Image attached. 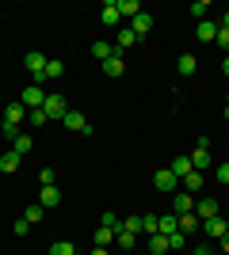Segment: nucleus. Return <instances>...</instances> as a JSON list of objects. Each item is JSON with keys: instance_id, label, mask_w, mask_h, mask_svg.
Here are the masks:
<instances>
[{"instance_id": "44", "label": "nucleus", "mask_w": 229, "mask_h": 255, "mask_svg": "<svg viewBox=\"0 0 229 255\" xmlns=\"http://www.w3.org/2000/svg\"><path fill=\"white\" fill-rule=\"evenodd\" d=\"M222 252H226V255H229V236H222Z\"/></svg>"}, {"instance_id": "7", "label": "nucleus", "mask_w": 229, "mask_h": 255, "mask_svg": "<svg viewBox=\"0 0 229 255\" xmlns=\"http://www.w3.org/2000/svg\"><path fill=\"white\" fill-rule=\"evenodd\" d=\"M203 229H207V236H214V240H222V236H229V221L226 217H210V221H203Z\"/></svg>"}, {"instance_id": "32", "label": "nucleus", "mask_w": 229, "mask_h": 255, "mask_svg": "<svg viewBox=\"0 0 229 255\" xmlns=\"http://www.w3.org/2000/svg\"><path fill=\"white\" fill-rule=\"evenodd\" d=\"M111 240H115V229H103V225H99L96 229V248H107Z\"/></svg>"}, {"instance_id": "49", "label": "nucleus", "mask_w": 229, "mask_h": 255, "mask_svg": "<svg viewBox=\"0 0 229 255\" xmlns=\"http://www.w3.org/2000/svg\"><path fill=\"white\" fill-rule=\"evenodd\" d=\"M122 255H134V252H122Z\"/></svg>"}, {"instance_id": "8", "label": "nucleus", "mask_w": 229, "mask_h": 255, "mask_svg": "<svg viewBox=\"0 0 229 255\" xmlns=\"http://www.w3.org/2000/svg\"><path fill=\"white\" fill-rule=\"evenodd\" d=\"M180 187H184L187 194H199L203 187H207V171H191V175H184V179H180Z\"/></svg>"}, {"instance_id": "5", "label": "nucleus", "mask_w": 229, "mask_h": 255, "mask_svg": "<svg viewBox=\"0 0 229 255\" xmlns=\"http://www.w3.org/2000/svg\"><path fill=\"white\" fill-rule=\"evenodd\" d=\"M61 122H65V129H73V133H84V137L92 133V126H88V118L80 115V111H73V107H69V115L61 118Z\"/></svg>"}, {"instance_id": "30", "label": "nucleus", "mask_w": 229, "mask_h": 255, "mask_svg": "<svg viewBox=\"0 0 229 255\" xmlns=\"http://www.w3.org/2000/svg\"><path fill=\"white\" fill-rule=\"evenodd\" d=\"M50 255H76V248L69 244V240H54V244H50Z\"/></svg>"}, {"instance_id": "15", "label": "nucleus", "mask_w": 229, "mask_h": 255, "mask_svg": "<svg viewBox=\"0 0 229 255\" xmlns=\"http://www.w3.org/2000/svg\"><path fill=\"white\" fill-rule=\"evenodd\" d=\"M19 164H23V156L8 149L4 156H0V175H11V171H19Z\"/></svg>"}, {"instance_id": "3", "label": "nucleus", "mask_w": 229, "mask_h": 255, "mask_svg": "<svg viewBox=\"0 0 229 255\" xmlns=\"http://www.w3.org/2000/svg\"><path fill=\"white\" fill-rule=\"evenodd\" d=\"M42 111H46V118H57V122H61V118L69 115V99L65 96H46V103H42Z\"/></svg>"}, {"instance_id": "47", "label": "nucleus", "mask_w": 229, "mask_h": 255, "mask_svg": "<svg viewBox=\"0 0 229 255\" xmlns=\"http://www.w3.org/2000/svg\"><path fill=\"white\" fill-rule=\"evenodd\" d=\"M0 129H4V115H0Z\"/></svg>"}, {"instance_id": "14", "label": "nucleus", "mask_w": 229, "mask_h": 255, "mask_svg": "<svg viewBox=\"0 0 229 255\" xmlns=\"http://www.w3.org/2000/svg\"><path fill=\"white\" fill-rule=\"evenodd\" d=\"M23 115H27V107H23V103H8V107H4V126H19Z\"/></svg>"}, {"instance_id": "16", "label": "nucleus", "mask_w": 229, "mask_h": 255, "mask_svg": "<svg viewBox=\"0 0 229 255\" xmlns=\"http://www.w3.org/2000/svg\"><path fill=\"white\" fill-rule=\"evenodd\" d=\"M130 31L138 34V38H142V34H149V31H153V15H149V11H138V15H134V23H130Z\"/></svg>"}, {"instance_id": "40", "label": "nucleus", "mask_w": 229, "mask_h": 255, "mask_svg": "<svg viewBox=\"0 0 229 255\" xmlns=\"http://www.w3.org/2000/svg\"><path fill=\"white\" fill-rule=\"evenodd\" d=\"M0 133H4V137H8V141H15V137H19V133H23V129H19V126H4V129H0Z\"/></svg>"}, {"instance_id": "42", "label": "nucleus", "mask_w": 229, "mask_h": 255, "mask_svg": "<svg viewBox=\"0 0 229 255\" xmlns=\"http://www.w3.org/2000/svg\"><path fill=\"white\" fill-rule=\"evenodd\" d=\"M11 229H15V236H27V229H31V225H27V221H23V217H19V221L11 225Z\"/></svg>"}, {"instance_id": "4", "label": "nucleus", "mask_w": 229, "mask_h": 255, "mask_svg": "<svg viewBox=\"0 0 229 255\" xmlns=\"http://www.w3.org/2000/svg\"><path fill=\"white\" fill-rule=\"evenodd\" d=\"M27 111H38V107L46 103V92H42V84H27L23 88V99H19Z\"/></svg>"}, {"instance_id": "46", "label": "nucleus", "mask_w": 229, "mask_h": 255, "mask_svg": "<svg viewBox=\"0 0 229 255\" xmlns=\"http://www.w3.org/2000/svg\"><path fill=\"white\" fill-rule=\"evenodd\" d=\"M222 73H226V76H229V53H226V61H222Z\"/></svg>"}, {"instance_id": "43", "label": "nucleus", "mask_w": 229, "mask_h": 255, "mask_svg": "<svg viewBox=\"0 0 229 255\" xmlns=\"http://www.w3.org/2000/svg\"><path fill=\"white\" fill-rule=\"evenodd\" d=\"M191 255H210V248L203 244V248H195V252H191Z\"/></svg>"}, {"instance_id": "50", "label": "nucleus", "mask_w": 229, "mask_h": 255, "mask_svg": "<svg viewBox=\"0 0 229 255\" xmlns=\"http://www.w3.org/2000/svg\"><path fill=\"white\" fill-rule=\"evenodd\" d=\"M226 103H229V99H226Z\"/></svg>"}, {"instance_id": "23", "label": "nucleus", "mask_w": 229, "mask_h": 255, "mask_svg": "<svg viewBox=\"0 0 229 255\" xmlns=\"http://www.w3.org/2000/svg\"><path fill=\"white\" fill-rule=\"evenodd\" d=\"M111 53H115V46H111V42H92V57H96V61H99V65L107 61Z\"/></svg>"}, {"instance_id": "39", "label": "nucleus", "mask_w": 229, "mask_h": 255, "mask_svg": "<svg viewBox=\"0 0 229 255\" xmlns=\"http://www.w3.org/2000/svg\"><path fill=\"white\" fill-rule=\"evenodd\" d=\"M214 175H218L222 187H229V164H218V171H214Z\"/></svg>"}, {"instance_id": "45", "label": "nucleus", "mask_w": 229, "mask_h": 255, "mask_svg": "<svg viewBox=\"0 0 229 255\" xmlns=\"http://www.w3.org/2000/svg\"><path fill=\"white\" fill-rule=\"evenodd\" d=\"M92 255H111V252H107V248H92Z\"/></svg>"}, {"instance_id": "18", "label": "nucleus", "mask_w": 229, "mask_h": 255, "mask_svg": "<svg viewBox=\"0 0 229 255\" xmlns=\"http://www.w3.org/2000/svg\"><path fill=\"white\" fill-rule=\"evenodd\" d=\"M57 202H61V191H57V187H42V191H38V206H42V210H54Z\"/></svg>"}, {"instance_id": "48", "label": "nucleus", "mask_w": 229, "mask_h": 255, "mask_svg": "<svg viewBox=\"0 0 229 255\" xmlns=\"http://www.w3.org/2000/svg\"><path fill=\"white\" fill-rule=\"evenodd\" d=\"M222 217H226V221H229V210H226V213H222Z\"/></svg>"}, {"instance_id": "17", "label": "nucleus", "mask_w": 229, "mask_h": 255, "mask_svg": "<svg viewBox=\"0 0 229 255\" xmlns=\"http://www.w3.org/2000/svg\"><path fill=\"white\" fill-rule=\"evenodd\" d=\"M130 46H138V34H134L130 27H122V31L115 34V53H122V50H130Z\"/></svg>"}, {"instance_id": "33", "label": "nucleus", "mask_w": 229, "mask_h": 255, "mask_svg": "<svg viewBox=\"0 0 229 255\" xmlns=\"http://www.w3.org/2000/svg\"><path fill=\"white\" fill-rule=\"evenodd\" d=\"M207 11H210V4H207V0H195V4H191V15H195L199 23H203V19H210Z\"/></svg>"}, {"instance_id": "27", "label": "nucleus", "mask_w": 229, "mask_h": 255, "mask_svg": "<svg viewBox=\"0 0 229 255\" xmlns=\"http://www.w3.org/2000/svg\"><path fill=\"white\" fill-rule=\"evenodd\" d=\"M31 149H34V141L27 137V133H19V137L11 141V152H19V156H27V152H31Z\"/></svg>"}, {"instance_id": "35", "label": "nucleus", "mask_w": 229, "mask_h": 255, "mask_svg": "<svg viewBox=\"0 0 229 255\" xmlns=\"http://www.w3.org/2000/svg\"><path fill=\"white\" fill-rule=\"evenodd\" d=\"M184 248H187V236L184 233H172V236H168V252H184Z\"/></svg>"}, {"instance_id": "20", "label": "nucleus", "mask_w": 229, "mask_h": 255, "mask_svg": "<svg viewBox=\"0 0 229 255\" xmlns=\"http://www.w3.org/2000/svg\"><path fill=\"white\" fill-rule=\"evenodd\" d=\"M103 73H107V76H115V80H119V76L126 73V65H122V53H111L107 61H103Z\"/></svg>"}, {"instance_id": "31", "label": "nucleus", "mask_w": 229, "mask_h": 255, "mask_svg": "<svg viewBox=\"0 0 229 255\" xmlns=\"http://www.w3.org/2000/svg\"><path fill=\"white\" fill-rule=\"evenodd\" d=\"M138 11H142V4H138V0H119V15H138Z\"/></svg>"}, {"instance_id": "6", "label": "nucleus", "mask_w": 229, "mask_h": 255, "mask_svg": "<svg viewBox=\"0 0 229 255\" xmlns=\"http://www.w3.org/2000/svg\"><path fill=\"white\" fill-rule=\"evenodd\" d=\"M191 168L195 171H207L210 168V149H207V137L195 145V152H191Z\"/></svg>"}, {"instance_id": "9", "label": "nucleus", "mask_w": 229, "mask_h": 255, "mask_svg": "<svg viewBox=\"0 0 229 255\" xmlns=\"http://www.w3.org/2000/svg\"><path fill=\"white\" fill-rule=\"evenodd\" d=\"M172 213L176 217H184V213H195V198H191V194H172Z\"/></svg>"}, {"instance_id": "24", "label": "nucleus", "mask_w": 229, "mask_h": 255, "mask_svg": "<svg viewBox=\"0 0 229 255\" xmlns=\"http://www.w3.org/2000/svg\"><path fill=\"white\" fill-rule=\"evenodd\" d=\"M164 252H168V236L153 233V236H149V255H164Z\"/></svg>"}, {"instance_id": "11", "label": "nucleus", "mask_w": 229, "mask_h": 255, "mask_svg": "<svg viewBox=\"0 0 229 255\" xmlns=\"http://www.w3.org/2000/svg\"><path fill=\"white\" fill-rule=\"evenodd\" d=\"M119 0H107V4H103V11H99V23H103V27H119Z\"/></svg>"}, {"instance_id": "21", "label": "nucleus", "mask_w": 229, "mask_h": 255, "mask_svg": "<svg viewBox=\"0 0 229 255\" xmlns=\"http://www.w3.org/2000/svg\"><path fill=\"white\" fill-rule=\"evenodd\" d=\"M168 168L176 171V179H184V175H191V171H195V168H191V156H176V164H168Z\"/></svg>"}, {"instance_id": "41", "label": "nucleus", "mask_w": 229, "mask_h": 255, "mask_svg": "<svg viewBox=\"0 0 229 255\" xmlns=\"http://www.w3.org/2000/svg\"><path fill=\"white\" fill-rule=\"evenodd\" d=\"M38 179H42V187H54V168H42V175H38Z\"/></svg>"}, {"instance_id": "38", "label": "nucleus", "mask_w": 229, "mask_h": 255, "mask_svg": "<svg viewBox=\"0 0 229 255\" xmlns=\"http://www.w3.org/2000/svg\"><path fill=\"white\" fill-rule=\"evenodd\" d=\"M142 221H145V233H142V236H153V233H157V217H153V213H145Z\"/></svg>"}, {"instance_id": "19", "label": "nucleus", "mask_w": 229, "mask_h": 255, "mask_svg": "<svg viewBox=\"0 0 229 255\" xmlns=\"http://www.w3.org/2000/svg\"><path fill=\"white\" fill-rule=\"evenodd\" d=\"M199 61H195V53H180V61H176V73L180 76H195Z\"/></svg>"}, {"instance_id": "10", "label": "nucleus", "mask_w": 229, "mask_h": 255, "mask_svg": "<svg viewBox=\"0 0 229 255\" xmlns=\"http://www.w3.org/2000/svg\"><path fill=\"white\" fill-rule=\"evenodd\" d=\"M218 202H214V198H199V202H195V217H199V221H210V217H218Z\"/></svg>"}, {"instance_id": "26", "label": "nucleus", "mask_w": 229, "mask_h": 255, "mask_svg": "<svg viewBox=\"0 0 229 255\" xmlns=\"http://www.w3.org/2000/svg\"><path fill=\"white\" fill-rule=\"evenodd\" d=\"M195 229H203V221H199V217H195V213H184V217H180V233H195Z\"/></svg>"}, {"instance_id": "25", "label": "nucleus", "mask_w": 229, "mask_h": 255, "mask_svg": "<svg viewBox=\"0 0 229 255\" xmlns=\"http://www.w3.org/2000/svg\"><path fill=\"white\" fill-rule=\"evenodd\" d=\"M122 229H126V233H134V236H142V233H145V221H142V213L126 217V221H122Z\"/></svg>"}, {"instance_id": "36", "label": "nucleus", "mask_w": 229, "mask_h": 255, "mask_svg": "<svg viewBox=\"0 0 229 255\" xmlns=\"http://www.w3.org/2000/svg\"><path fill=\"white\" fill-rule=\"evenodd\" d=\"M99 225H103V229H115V233L122 229V221H115V213H103V217H99Z\"/></svg>"}, {"instance_id": "13", "label": "nucleus", "mask_w": 229, "mask_h": 255, "mask_svg": "<svg viewBox=\"0 0 229 255\" xmlns=\"http://www.w3.org/2000/svg\"><path fill=\"white\" fill-rule=\"evenodd\" d=\"M157 233H161V236L180 233V217H176V213H164V217H157Z\"/></svg>"}, {"instance_id": "22", "label": "nucleus", "mask_w": 229, "mask_h": 255, "mask_svg": "<svg viewBox=\"0 0 229 255\" xmlns=\"http://www.w3.org/2000/svg\"><path fill=\"white\" fill-rule=\"evenodd\" d=\"M57 76H65V65L57 61V57H50V61H46V73H42V80H57Z\"/></svg>"}, {"instance_id": "1", "label": "nucleus", "mask_w": 229, "mask_h": 255, "mask_svg": "<svg viewBox=\"0 0 229 255\" xmlns=\"http://www.w3.org/2000/svg\"><path fill=\"white\" fill-rule=\"evenodd\" d=\"M46 61H50V57H46V53H38V50H31V53H27V57H23V69H27V73L34 76V84H42Z\"/></svg>"}, {"instance_id": "29", "label": "nucleus", "mask_w": 229, "mask_h": 255, "mask_svg": "<svg viewBox=\"0 0 229 255\" xmlns=\"http://www.w3.org/2000/svg\"><path fill=\"white\" fill-rule=\"evenodd\" d=\"M42 206H38V202H34V206H27V210H23V221H27V225H38V221H42Z\"/></svg>"}, {"instance_id": "2", "label": "nucleus", "mask_w": 229, "mask_h": 255, "mask_svg": "<svg viewBox=\"0 0 229 255\" xmlns=\"http://www.w3.org/2000/svg\"><path fill=\"white\" fill-rule=\"evenodd\" d=\"M153 187H157L161 194H176L180 179H176V171H172V168H161V171H153Z\"/></svg>"}, {"instance_id": "12", "label": "nucleus", "mask_w": 229, "mask_h": 255, "mask_svg": "<svg viewBox=\"0 0 229 255\" xmlns=\"http://www.w3.org/2000/svg\"><path fill=\"white\" fill-rule=\"evenodd\" d=\"M195 38H199V42H214V38H218V23H214V19H203L195 27Z\"/></svg>"}, {"instance_id": "34", "label": "nucleus", "mask_w": 229, "mask_h": 255, "mask_svg": "<svg viewBox=\"0 0 229 255\" xmlns=\"http://www.w3.org/2000/svg\"><path fill=\"white\" fill-rule=\"evenodd\" d=\"M27 118H31V126H34V129H42L46 122H50V118H46V111H42V107H38V111H27Z\"/></svg>"}, {"instance_id": "28", "label": "nucleus", "mask_w": 229, "mask_h": 255, "mask_svg": "<svg viewBox=\"0 0 229 255\" xmlns=\"http://www.w3.org/2000/svg\"><path fill=\"white\" fill-rule=\"evenodd\" d=\"M115 240H119V248H122V252H134V244H138V236H134V233H126V229H119V233H115Z\"/></svg>"}, {"instance_id": "37", "label": "nucleus", "mask_w": 229, "mask_h": 255, "mask_svg": "<svg viewBox=\"0 0 229 255\" xmlns=\"http://www.w3.org/2000/svg\"><path fill=\"white\" fill-rule=\"evenodd\" d=\"M214 46H222V50L229 53V31H226V27H218V38H214Z\"/></svg>"}]
</instances>
